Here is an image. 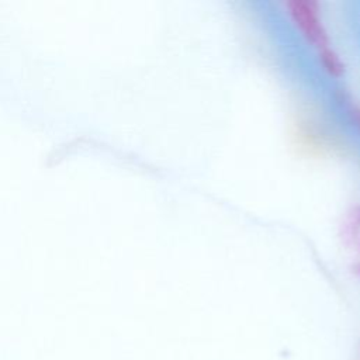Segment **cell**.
<instances>
[{
    "mask_svg": "<svg viewBox=\"0 0 360 360\" xmlns=\"http://www.w3.org/2000/svg\"><path fill=\"white\" fill-rule=\"evenodd\" d=\"M339 236L352 256L353 269L360 273V204L352 205L345 212L339 225Z\"/></svg>",
    "mask_w": 360,
    "mask_h": 360,
    "instance_id": "2",
    "label": "cell"
},
{
    "mask_svg": "<svg viewBox=\"0 0 360 360\" xmlns=\"http://www.w3.org/2000/svg\"><path fill=\"white\" fill-rule=\"evenodd\" d=\"M359 360H360V353H359Z\"/></svg>",
    "mask_w": 360,
    "mask_h": 360,
    "instance_id": "5",
    "label": "cell"
},
{
    "mask_svg": "<svg viewBox=\"0 0 360 360\" xmlns=\"http://www.w3.org/2000/svg\"><path fill=\"white\" fill-rule=\"evenodd\" d=\"M319 60L325 70L332 76H342L345 73V62L342 60L340 55L332 48L318 53Z\"/></svg>",
    "mask_w": 360,
    "mask_h": 360,
    "instance_id": "3",
    "label": "cell"
},
{
    "mask_svg": "<svg viewBox=\"0 0 360 360\" xmlns=\"http://www.w3.org/2000/svg\"><path fill=\"white\" fill-rule=\"evenodd\" d=\"M352 114H353V117H354V121H356L357 127L360 128V104L353 105V108H352Z\"/></svg>",
    "mask_w": 360,
    "mask_h": 360,
    "instance_id": "4",
    "label": "cell"
},
{
    "mask_svg": "<svg viewBox=\"0 0 360 360\" xmlns=\"http://www.w3.org/2000/svg\"><path fill=\"white\" fill-rule=\"evenodd\" d=\"M288 15L302 37L311 42L318 53L332 48L328 31L323 25L319 4L312 0H288L285 3Z\"/></svg>",
    "mask_w": 360,
    "mask_h": 360,
    "instance_id": "1",
    "label": "cell"
}]
</instances>
